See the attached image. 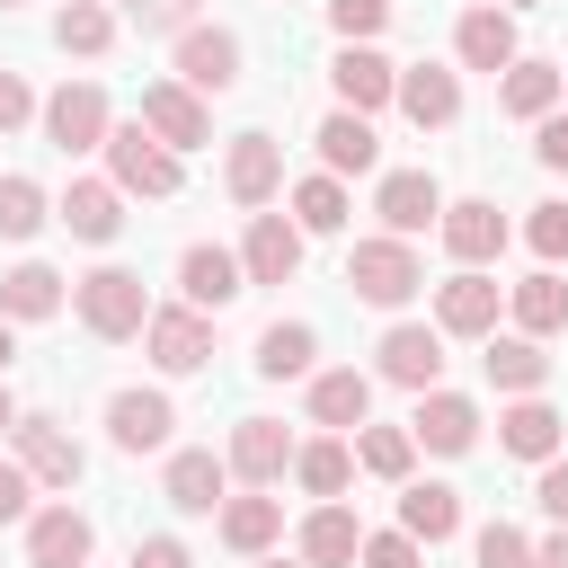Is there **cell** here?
I'll return each mask as SVG.
<instances>
[{
    "label": "cell",
    "instance_id": "obj_1",
    "mask_svg": "<svg viewBox=\"0 0 568 568\" xmlns=\"http://www.w3.org/2000/svg\"><path fill=\"white\" fill-rule=\"evenodd\" d=\"M71 311H80V328L106 337V346H115V337H142V320H151L133 266H98V275H80V284H71Z\"/></svg>",
    "mask_w": 568,
    "mask_h": 568
},
{
    "label": "cell",
    "instance_id": "obj_2",
    "mask_svg": "<svg viewBox=\"0 0 568 568\" xmlns=\"http://www.w3.org/2000/svg\"><path fill=\"white\" fill-rule=\"evenodd\" d=\"M346 284H355V302H373V311H399L417 284H426V266H417V248L408 240H355V257H346Z\"/></svg>",
    "mask_w": 568,
    "mask_h": 568
},
{
    "label": "cell",
    "instance_id": "obj_3",
    "mask_svg": "<svg viewBox=\"0 0 568 568\" xmlns=\"http://www.w3.org/2000/svg\"><path fill=\"white\" fill-rule=\"evenodd\" d=\"M106 169H115V195H178V151H160L142 124H106Z\"/></svg>",
    "mask_w": 568,
    "mask_h": 568
},
{
    "label": "cell",
    "instance_id": "obj_4",
    "mask_svg": "<svg viewBox=\"0 0 568 568\" xmlns=\"http://www.w3.org/2000/svg\"><path fill=\"white\" fill-rule=\"evenodd\" d=\"M133 124H142L160 151H195V142H213V115H204V98H195V89H178V80H151Z\"/></svg>",
    "mask_w": 568,
    "mask_h": 568
},
{
    "label": "cell",
    "instance_id": "obj_5",
    "mask_svg": "<svg viewBox=\"0 0 568 568\" xmlns=\"http://www.w3.org/2000/svg\"><path fill=\"white\" fill-rule=\"evenodd\" d=\"M497 311H506V284L462 266L453 284H435V328L444 337H497Z\"/></svg>",
    "mask_w": 568,
    "mask_h": 568
},
{
    "label": "cell",
    "instance_id": "obj_6",
    "mask_svg": "<svg viewBox=\"0 0 568 568\" xmlns=\"http://www.w3.org/2000/svg\"><path fill=\"white\" fill-rule=\"evenodd\" d=\"M178 89H195V98L240 89V36L231 27H186L178 36Z\"/></svg>",
    "mask_w": 568,
    "mask_h": 568
},
{
    "label": "cell",
    "instance_id": "obj_7",
    "mask_svg": "<svg viewBox=\"0 0 568 568\" xmlns=\"http://www.w3.org/2000/svg\"><path fill=\"white\" fill-rule=\"evenodd\" d=\"M44 142L53 151H98L106 142V89L98 80H62L44 98Z\"/></svg>",
    "mask_w": 568,
    "mask_h": 568
},
{
    "label": "cell",
    "instance_id": "obj_8",
    "mask_svg": "<svg viewBox=\"0 0 568 568\" xmlns=\"http://www.w3.org/2000/svg\"><path fill=\"white\" fill-rule=\"evenodd\" d=\"M9 444H18V470H27L36 488H71V479L89 470V453H80L53 417H18V426H9Z\"/></svg>",
    "mask_w": 568,
    "mask_h": 568
},
{
    "label": "cell",
    "instance_id": "obj_9",
    "mask_svg": "<svg viewBox=\"0 0 568 568\" xmlns=\"http://www.w3.org/2000/svg\"><path fill=\"white\" fill-rule=\"evenodd\" d=\"M142 346H151L160 373H195V364H213V320L186 311V302H178V311H151V320H142Z\"/></svg>",
    "mask_w": 568,
    "mask_h": 568
},
{
    "label": "cell",
    "instance_id": "obj_10",
    "mask_svg": "<svg viewBox=\"0 0 568 568\" xmlns=\"http://www.w3.org/2000/svg\"><path fill=\"white\" fill-rule=\"evenodd\" d=\"M373 213H382V231H390V240H417L426 222H444V186H435L426 169H390V178H382V195H373Z\"/></svg>",
    "mask_w": 568,
    "mask_h": 568
},
{
    "label": "cell",
    "instance_id": "obj_11",
    "mask_svg": "<svg viewBox=\"0 0 568 568\" xmlns=\"http://www.w3.org/2000/svg\"><path fill=\"white\" fill-rule=\"evenodd\" d=\"M240 275H248V284H293V275H302V231H293L284 213H248Z\"/></svg>",
    "mask_w": 568,
    "mask_h": 568
},
{
    "label": "cell",
    "instance_id": "obj_12",
    "mask_svg": "<svg viewBox=\"0 0 568 568\" xmlns=\"http://www.w3.org/2000/svg\"><path fill=\"white\" fill-rule=\"evenodd\" d=\"M178 293H186V311H231V302L248 293V275H240V257H231V248L195 240V248L178 257Z\"/></svg>",
    "mask_w": 568,
    "mask_h": 568
},
{
    "label": "cell",
    "instance_id": "obj_13",
    "mask_svg": "<svg viewBox=\"0 0 568 568\" xmlns=\"http://www.w3.org/2000/svg\"><path fill=\"white\" fill-rule=\"evenodd\" d=\"M382 382H399V390H444V328L399 320V328L382 337Z\"/></svg>",
    "mask_w": 568,
    "mask_h": 568
},
{
    "label": "cell",
    "instance_id": "obj_14",
    "mask_svg": "<svg viewBox=\"0 0 568 568\" xmlns=\"http://www.w3.org/2000/svg\"><path fill=\"white\" fill-rule=\"evenodd\" d=\"M222 186H231V204H275V186H284V142H275V133H240L231 160H222Z\"/></svg>",
    "mask_w": 568,
    "mask_h": 568
},
{
    "label": "cell",
    "instance_id": "obj_15",
    "mask_svg": "<svg viewBox=\"0 0 568 568\" xmlns=\"http://www.w3.org/2000/svg\"><path fill=\"white\" fill-rule=\"evenodd\" d=\"M408 444H426V453H470V444H479V408H470L462 390H417Z\"/></svg>",
    "mask_w": 568,
    "mask_h": 568
},
{
    "label": "cell",
    "instance_id": "obj_16",
    "mask_svg": "<svg viewBox=\"0 0 568 568\" xmlns=\"http://www.w3.org/2000/svg\"><path fill=\"white\" fill-rule=\"evenodd\" d=\"M328 80H337V106H346V115H373V106H390L399 62H382L373 44H346V53L328 62Z\"/></svg>",
    "mask_w": 568,
    "mask_h": 568
},
{
    "label": "cell",
    "instance_id": "obj_17",
    "mask_svg": "<svg viewBox=\"0 0 568 568\" xmlns=\"http://www.w3.org/2000/svg\"><path fill=\"white\" fill-rule=\"evenodd\" d=\"M435 231H444V248H453L462 266H488V257L506 248V213H497L488 195H462V204H444V222H435Z\"/></svg>",
    "mask_w": 568,
    "mask_h": 568
},
{
    "label": "cell",
    "instance_id": "obj_18",
    "mask_svg": "<svg viewBox=\"0 0 568 568\" xmlns=\"http://www.w3.org/2000/svg\"><path fill=\"white\" fill-rule=\"evenodd\" d=\"M169 426H178V408H169L160 390H115V399H106V435H115V453H160Z\"/></svg>",
    "mask_w": 568,
    "mask_h": 568
},
{
    "label": "cell",
    "instance_id": "obj_19",
    "mask_svg": "<svg viewBox=\"0 0 568 568\" xmlns=\"http://www.w3.org/2000/svg\"><path fill=\"white\" fill-rule=\"evenodd\" d=\"M222 462H231V470H240L248 488H266V479H284V470H293V435H284L275 417H240V426H231V453H222Z\"/></svg>",
    "mask_w": 568,
    "mask_h": 568
},
{
    "label": "cell",
    "instance_id": "obj_20",
    "mask_svg": "<svg viewBox=\"0 0 568 568\" xmlns=\"http://www.w3.org/2000/svg\"><path fill=\"white\" fill-rule=\"evenodd\" d=\"M222 488H231V462H222V453H169L160 497H169L178 515H222Z\"/></svg>",
    "mask_w": 568,
    "mask_h": 568
},
{
    "label": "cell",
    "instance_id": "obj_21",
    "mask_svg": "<svg viewBox=\"0 0 568 568\" xmlns=\"http://www.w3.org/2000/svg\"><path fill=\"white\" fill-rule=\"evenodd\" d=\"M89 515L80 506H44V515H27V559L36 568H89Z\"/></svg>",
    "mask_w": 568,
    "mask_h": 568
},
{
    "label": "cell",
    "instance_id": "obj_22",
    "mask_svg": "<svg viewBox=\"0 0 568 568\" xmlns=\"http://www.w3.org/2000/svg\"><path fill=\"white\" fill-rule=\"evenodd\" d=\"M311 142H320V169H328V178H364V169L382 160L373 115H346V106H337V115H320V133H311Z\"/></svg>",
    "mask_w": 568,
    "mask_h": 568
},
{
    "label": "cell",
    "instance_id": "obj_23",
    "mask_svg": "<svg viewBox=\"0 0 568 568\" xmlns=\"http://www.w3.org/2000/svg\"><path fill=\"white\" fill-rule=\"evenodd\" d=\"M53 222H62L71 240H115V231H124V195H115V178H71V195L53 204Z\"/></svg>",
    "mask_w": 568,
    "mask_h": 568
},
{
    "label": "cell",
    "instance_id": "obj_24",
    "mask_svg": "<svg viewBox=\"0 0 568 568\" xmlns=\"http://www.w3.org/2000/svg\"><path fill=\"white\" fill-rule=\"evenodd\" d=\"M399 532L426 541V550L453 541V532H462V488H444V479H408V488H399Z\"/></svg>",
    "mask_w": 568,
    "mask_h": 568
},
{
    "label": "cell",
    "instance_id": "obj_25",
    "mask_svg": "<svg viewBox=\"0 0 568 568\" xmlns=\"http://www.w3.org/2000/svg\"><path fill=\"white\" fill-rule=\"evenodd\" d=\"M390 98H399V115H408V124H453V115H462V80H453L444 62H408Z\"/></svg>",
    "mask_w": 568,
    "mask_h": 568
},
{
    "label": "cell",
    "instance_id": "obj_26",
    "mask_svg": "<svg viewBox=\"0 0 568 568\" xmlns=\"http://www.w3.org/2000/svg\"><path fill=\"white\" fill-rule=\"evenodd\" d=\"M559 435H568V417H559L550 399H515V408L497 417V444H506L515 462H559Z\"/></svg>",
    "mask_w": 568,
    "mask_h": 568
},
{
    "label": "cell",
    "instance_id": "obj_27",
    "mask_svg": "<svg viewBox=\"0 0 568 568\" xmlns=\"http://www.w3.org/2000/svg\"><path fill=\"white\" fill-rule=\"evenodd\" d=\"M213 532H222L240 559H266V550H275V532H284V497H222Z\"/></svg>",
    "mask_w": 568,
    "mask_h": 568
},
{
    "label": "cell",
    "instance_id": "obj_28",
    "mask_svg": "<svg viewBox=\"0 0 568 568\" xmlns=\"http://www.w3.org/2000/svg\"><path fill=\"white\" fill-rule=\"evenodd\" d=\"M453 53H462V71H506L515 62V18L506 9H462Z\"/></svg>",
    "mask_w": 568,
    "mask_h": 568
},
{
    "label": "cell",
    "instance_id": "obj_29",
    "mask_svg": "<svg viewBox=\"0 0 568 568\" xmlns=\"http://www.w3.org/2000/svg\"><path fill=\"white\" fill-rule=\"evenodd\" d=\"M506 311H515V337H559V328H568V284L541 266V275L506 284Z\"/></svg>",
    "mask_w": 568,
    "mask_h": 568
},
{
    "label": "cell",
    "instance_id": "obj_30",
    "mask_svg": "<svg viewBox=\"0 0 568 568\" xmlns=\"http://www.w3.org/2000/svg\"><path fill=\"white\" fill-rule=\"evenodd\" d=\"M373 417V373L337 364V373H311V426H364Z\"/></svg>",
    "mask_w": 568,
    "mask_h": 568
},
{
    "label": "cell",
    "instance_id": "obj_31",
    "mask_svg": "<svg viewBox=\"0 0 568 568\" xmlns=\"http://www.w3.org/2000/svg\"><path fill=\"white\" fill-rule=\"evenodd\" d=\"M71 293H62V275L44 266V257H27V266H9L0 275V320H53Z\"/></svg>",
    "mask_w": 568,
    "mask_h": 568
},
{
    "label": "cell",
    "instance_id": "obj_32",
    "mask_svg": "<svg viewBox=\"0 0 568 568\" xmlns=\"http://www.w3.org/2000/svg\"><path fill=\"white\" fill-rule=\"evenodd\" d=\"M488 382L497 390H515V399H541V382H550V355H541V337H488Z\"/></svg>",
    "mask_w": 568,
    "mask_h": 568
},
{
    "label": "cell",
    "instance_id": "obj_33",
    "mask_svg": "<svg viewBox=\"0 0 568 568\" xmlns=\"http://www.w3.org/2000/svg\"><path fill=\"white\" fill-rule=\"evenodd\" d=\"M355 550H364V524L346 506H320L302 524V568H355Z\"/></svg>",
    "mask_w": 568,
    "mask_h": 568
},
{
    "label": "cell",
    "instance_id": "obj_34",
    "mask_svg": "<svg viewBox=\"0 0 568 568\" xmlns=\"http://www.w3.org/2000/svg\"><path fill=\"white\" fill-rule=\"evenodd\" d=\"M497 106H506V115H524V124H541V115L559 106V62H524V53H515V62H506Z\"/></svg>",
    "mask_w": 568,
    "mask_h": 568
},
{
    "label": "cell",
    "instance_id": "obj_35",
    "mask_svg": "<svg viewBox=\"0 0 568 568\" xmlns=\"http://www.w3.org/2000/svg\"><path fill=\"white\" fill-rule=\"evenodd\" d=\"M311 355H320V328H311V320H275V328L257 337V373H266V382H302Z\"/></svg>",
    "mask_w": 568,
    "mask_h": 568
},
{
    "label": "cell",
    "instance_id": "obj_36",
    "mask_svg": "<svg viewBox=\"0 0 568 568\" xmlns=\"http://www.w3.org/2000/svg\"><path fill=\"white\" fill-rule=\"evenodd\" d=\"M293 479H302L311 497H328V506H337V497H346V479H355V453H346L337 435H320V444H293Z\"/></svg>",
    "mask_w": 568,
    "mask_h": 568
},
{
    "label": "cell",
    "instance_id": "obj_37",
    "mask_svg": "<svg viewBox=\"0 0 568 568\" xmlns=\"http://www.w3.org/2000/svg\"><path fill=\"white\" fill-rule=\"evenodd\" d=\"M293 231H302V240H311V231H346V186H337L328 169L293 186Z\"/></svg>",
    "mask_w": 568,
    "mask_h": 568
},
{
    "label": "cell",
    "instance_id": "obj_38",
    "mask_svg": "<svg viewBox=\"0 0 568 568\" xmlns=\"http://www.w3.org/2000/svg\"><path fill=\"white\" fill-rule=\"evenodd\" d=\"M408 462H417L408 426H355V470H373V479H408Z\"/></svg>",
    "mask_w": 568,
    "mask_h": 568
},
{
    "label": "cell",
    "instance_id": "obj_39",
    "mask_svg": "<svg viewBox=\"0 0 568 568\" xmlns=\"http://www.w3.org/2000/svg\"><path fill=\"white\" fill-rule=\"evenodd\" d=\"M44 222H53L44 186H36V178H0V240H36Z\"/></svg>",
    "mask_w": 568,
    "mask_h": 568
},
{
    "label": "cell",
    "instance_id": "obj_40",
    "mask_svg": "<svg viewBox=\"0 0 568 568\" xmlns=\"http://www.w3.org/2000/svg\"><path fill=\"white\" fill-rule=\"evenodd\" d=\"M53 44H62V53H106V44H115V18H106L98 0H71V9L53 18Z\"/></svg>",
    "mask_w": 568,
    "mask_h": 568
},
{
    "label": "cell",
    "instance_id": "obj_41",
    "mask_svg": "<svg viewBox=\"0 0 568 568\" xmlns=\"http://www.w3.org/2000/svg\"><path fill=\"white\" fill-rule=\"evenodd\" d=\"M328 27H337L346 44H364V36L390 27V0H328Z\"/></svg>",
    "mask_w": 568,
    "mask_h": 568
},
{
    "label": "cell",
    "instance_id": "obj_42",
    "mask_svg": "<svg viewBox=\"0 0 568 568\" xmlns=\"http://www.w3.org/2000/svg\"><path fill=\"white\" fill-rule=\"evenodd\" d=\"M524 240H532V257H541V266H559V257H568V204H532Z\"/></svg>",
    "mask_w": 568,
    "mask_h": 568
},
{
    "label": "cell",
    "instance_id": "obj_43",
    "mask_svg": "<svg viewBox=\"0 0 568 568\" xmlns=\"http://www.w3.org/2000/svg\"><path fill=\"white\" fill-rule=\"evenodd\" d=\"M355 568H426V541H408V532H364Z\"/></svg>",
    "mask_w": 568,
    "mask_h": 568
},
{
    "label": "cell",
    "instance_id": "obj_44",
    "mask_svg": "<svg viewBox=\"0 0 568 568\" xmlns=\"http://www.w3.org/2000/svg\"><path fill=\"white\" fill-rule=\"evenodd\" d=\"M124 18H133L142 36H186V27H195V0H124Z\"/></svg>",
    "mask_w": 568,
    "mask_h": 568
},
{
    "label": "cell",
    "instance_id": "obj_45",
    "mask_svg": "<svg viewBox=\"0 0 568 568\" xmlns=\"http://www.w3.org/2000/svg\"><path fill=\"white\" fill-rule=\"evenodd\" d=\"M479 568H532V541L515 524H479Z\"/></svg>",
    "mask_w": 568,
    "mask_h": 568
},
{
    "label": "cell",
    "instance_id": "obj_46",
    "mask_svg": "<svg viewBox=\"0 0 568 568\" xmlns=\"http://www.w3.org/2000/svg\"><path fill=\"white\" fill-rule=\"evenodd\" d=\"M532 160H541V169H568V115H559V106L532 124Z\"/></svg>",
    "mask_w": 568,
    "mask_h": 568
},
{
    "label": "cell",
    "instance_id": "obj_47",
    "mask_svg": "<svg viewBox=\"0 0 568 568\" xmlns=\"http://www.w3.org/2000/svg\"><path fill=\"white\" fill-rule=\"evenodd\" d=\"M27 115H36V89H27L18 71H0V133H18Z\"/></svg>",
    "mask_w": 568,
    "mask_h": 568
},
{
    "label": "cell",
    "instance_id": "obj_48",
    "mask_svg": "<svg viewBox=\"0 0 568 568\" xmlns=\"http://www.w3.org/2000/svg\"><path fill=\"white\" fill-rule=\"evenodd\" d=\"M532 497H541V515H550V524H568V462H541Z\"/></svg>",
    "mask_w": 568,
    "mask_h": 568
},
{
    "label": "cell",
    "instance_id": "obj_49",
    "mask_svg": "<svg viewBox=\"0 0 568 568\" xmlns=\"http://www.w3.org/2000/svg\"><path fill=\"white\" fill-rule=\"evenodd\" d=\"M133 568H195V559H186V541L151 532V541H133Z\"/></svg>",
    "mask_w": 568,
    "mask_h": 568
},
{
    "label": "cell",
    "instance_id": "obj_50",
    "mask_svg": "<svg viewBox=\"0 0 568 568\" xmlns=\"http://www.w3.org/2000/svg\"><path fill=\"white\" fill-rule=\"evenodd\" d=\"M27 497H36V479H27L18 462H0V524H18V515H27Z\"/></svg>",
    "mask_w": 568,
    "mask_h": 568
},
{
    "label": "cell",
    "instance_id": "obj_51",
    "mask_svg": "<svg viewBox=\"0 0 568 568\" xmlns=\"http://www.w3.org/2000/svg\"><path fill=\"white\" fill-rule=\"evenodd\" d=\"M532 568H568V532H550V541H532Z\"/></svg>",
    "mask_w": 568,
    "mask_h": 568
},
{
    "label": "cell",
    "instance_id": "obj_52",
    "mask_svg": "<svg viewBox=\"0 0 568 568\" xmlns=\"http://www.w3.org/2000/svg\"><path fill=\"white\" fill-rule=\"evenodd\" d=\"M9 364H18V337H9V320H0V373H9Z\"/></svg>",
    "mask_w": 568,
    "mask_h": 568
},
{
    "label": "cell",
    "instance_id": "obj_53",
    "mask_svg": "<svg viewBox=\"0 0 568 568\" xmlns=\"http://www.w3.org/2000/svg\"><path fill=\"white\" fill-rule=\"evenodd\" d=\"M9 426H18V399H9V382H0V435H9Z\"/></svg>",
    "mask_w": 568,
    "mask_h": 568
},
{
    "label": "cell",
    "instance_id": "obj_54",
    "mask_svg": "<svg viewBox=\"0 0 568 568\" xmlns=\"http://www.w3.org/2000/svg\"><path fill=\"white\" fill-rule=\"evenodd\" d=\"M257 568H302V559H257Z\"/></svg>",
    "mask_w": 568,
    "mask_h": 568
},
{
    "label": "cell",
    "instance_id": "obj_55",
    "mask_svg": "<svg viewBox=\"0 0 568 568\" xmlns=\"http://www.w3.org/2000/svg\"><path fill=\"white\" fill-rule=\"evenodd\" d=\"M515 9H541V0H506V18H515Z\"/></svg>",
    "mask_w": 568,
    "mask_h": 568
},
{
    "label": "cell",
    "instance_id": "obj_56",
    "mask_svg": "<svg viewBox=\"0 0 568 568\" xmlns=\"http://www.w3.org/2000/svg\"><path fill=\"white\" fill-rule=\"evenodd\" d=\"M559 98H568V62H559Z\"/></svg>",
    "mask_w": 568,
    "mask_h": 568
},
{
    "label": "cell",
    "instance_id": "obj_57",
    "mask_svg": "<svg viewBox=\"0 0 568 568\" xmlns=\"http://www.w3.org/2000/svg\"><path fill=\"white\" fill-rule=\"evenodd\" d=\"M0 9H18V0H0Z\"/></svg>",
    "mask_w": 568,
    "mask_h": 568
}]
</instances>
